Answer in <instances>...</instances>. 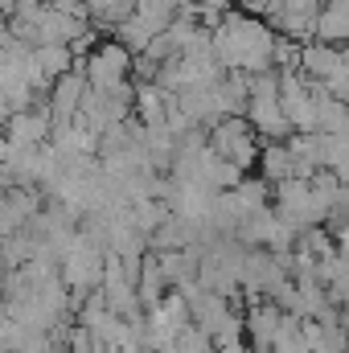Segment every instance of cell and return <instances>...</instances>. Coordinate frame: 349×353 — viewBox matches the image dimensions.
<instances>
[{"label":"cell","mask_w":349,"mask_h":353,"mask_svg":"<svg viewBox=\"0 0 349 353\" xmlns=\"http://www.w3.org/2000/svg\"><path fill=\"white\" fill-rule=\"evenodd\" d=\"M275 50H279V33L263 17H247L239 8H230L222 29L214 33V58L226 66V74L255 79V74L275 70Z\"/></svg>","instance_id":"obj_1"},{"label":"cell","mask_w":349,"mask_h":353,"mask_svg":"<svg viewBox=\"0 0 349 353\" xmlns=\"http://www.w3.org/2000/svg\"><path fill=\"white\" fill-rule=\"evenodd\" d=\"M132 66H136V54H132L128 46H119L115 37H107V41L87 58L90 90H107V94H115V90H123V87H136V83H132Z\"/></svg>","instance_id":"obj_2"},{"label":"cell","mask_w":349,"mask_h":353,"mask_svg":"<svg viewBox=\"0 0 349 353\" xmlns=\"http://www.w3.org/2000/svg\"><path fill=\"white\" fill-rule=\"evenodd\" d=\"M210 148H214L222 161H235L239 169H251V165H259L263 140H259V132L251 128L247 115H235V119H222V123L210 132Z\"/></svg>","instance_id":"obj_3"},{"label":"cell","mask_w":349,"mask_h":353,"mask_svg":"<svg viewBox=\"0 0 349 353\" xmlns=\"http://www.w3.org/2000/svg\"><path fill=\"white\" fill-rule=\"evenodd\" d=\"M243 312H247V341H251V350L271 353L279 329H283V321H288V312H283L275 300H251Z\"/></svg>","instance_id":"obj_4"},{"label":"cell","mask_w":349,"mask_h":353,"mask_svg":"<svg viewBox=\"0 0 349 353\" xmlns=\"http://www.w3.org/2000/svg\"><path fill=\"white\" fill-rule=\"evenodd\" d=\"M4 140L8 144H21V148H46L54 140V119L46 107H33V111H21L8 119L4 128Z\"/></svg>","instance_id":"obj_5"},{"label":"cell","mask_w":349,"mask_h":353,"mask_svg":"<svg viewBox=\"0 0 349 353\" xmlns=\"http://www.w3.org/2000/svg\"><path fill=\"white\" fill-rule=\"evenodd\" d=\"M341 62H346L341 46H329V41H308V46L300 50V74H304L308 83H321V87L341 70Z\"/></svg>","instance_id":"obj_6"},{"label":"cell","mask_w":349,"mask_h":353,"mask_svg":"<svg viewBox=\"0 0 349 353\" xmlns=\"http://www.w3.org/2000/svg\"><path fill=\"white\" fill-rule=\"evenodd\" d=\"M296 152H292V144H263L259 152V176L267 185H283V181H296Z\"/></svg>","instance_id":"obj_7"},{"label":"cell","mask_w":349,"mask_h":353,"mask_svg":"<svg viewBox=\"0 0 349 353\" xmlns=\"http://www.w3.org/2000/svg\"><path fill=\"white\" fill-rule=\"evenodd\" d=\"M33 58H37V70H41L50 83L66 79V74L79 66V58H74L70 46H33Z\"/></svg>","instance_id":"obj_8"},{"label":"cell","mask_w":349,"mask_h":353,"mask_svg":"<svg viewBox=\"0 0 349 353\" xmlns=\"http://www.w3.org/2000/svg\"><path fill=\"white\" fill-rule=\"evenodd\" d=\"M111 37H115L119 46H128L132 54H148V46L157 41V33H152V29H148V25L140 21V17H132V21H123V25H119V29H115Z\"/></svg>","instance_id":"obj_9"},{"label":"cell","mask_w":349,"mask_h":353,"mask_svg":"<svg viewBox=\"0 0 349 353\" xmlns=\"http://www.w3.org/2000/svg\"><path fill=\"white\" fill-rule=\"evenodd\" d=\"M218 353H255V350H251L247 341H235V345H222V350H218Z\"/></svg>","instance_id":"obj_10"}]
</instances>
